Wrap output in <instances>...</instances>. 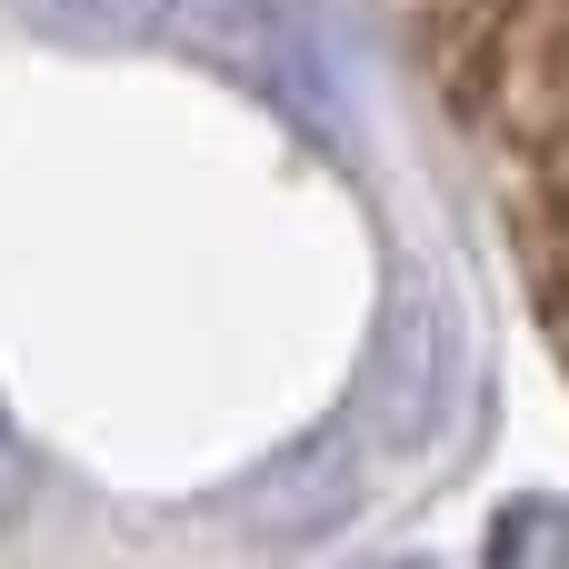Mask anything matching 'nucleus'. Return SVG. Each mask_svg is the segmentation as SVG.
<instances>
[{
    "label": "nucleus",
    "mask_w": 569,
    "mask_h": 569,
    "mask_svg": "<svg viewBox=\"0 0 569 569\" xmlns=\"http://www.w3.org/2000/svg\"><path fill=\"white\" fill-rule=\"evenodd\" d=\"M20 480H30V470H20V450H10V440H0V510H10V500H20Z\"/></svg>",
    "instance_id": "6"
},
{
    "label": "nucleus",
    "mask_w": 569,
    "mask_h": 569,
    "mask_svg": "<svg viewBox=\"0 0 569 569\" xmlns=\"http://www.w3.org/2000/svg\"><path fill=\"white\" fill-rule=\"evenodd\" d=\"M170 10H180V0H20V20H30V30L80 40V50H130V40L170 30Z\"/></svg>",
    "instance_id": "4"
},
{
    "label": "nucleus",
    "mask_w": 569,
    "mask_h": 569,
    "mask_svg": "<svg viewBox=\"0 0 569 569\" xmlns=\"http://www.w3.org/2000/svg\"><path fill=\"white\" fill-rule=\"evenodd\" d=\"M450 380H460V310L420 270H400L390 310H380V340H370V370H360L370 450H430L450 430Z\"/></svg>",
    "instance_id": "2"
},
{
    "label": "nucleus",
    "mask_w": 569,
    "mask_h": 569,
    "mask_svg": "<svg viewBox=\"0 0 569 569\" xmlns=\"http://www.w3.org/2000/svg\"><path fill=\"white\" fill-rule=\"evenodd\" d=\"M360 490H370L360 430H320V440H300L280 470H260V480H250L240 520H250L260 540H320V530H340V520L360 510Z\"/></svg>",
    "instance_id": "3"
},
{
    "label": "nucleus",
    "mask_w": 569,
    "mask_h": 569,
    "mask_svg": "<svg viewBox=\"0 0 569 569\" xmlns=\"http://www.w3.org/2000/svg\"><path fill=\"white\" fill-rule=\"evenodd\" d=\"M170 20L190 30L200 60H220V70H230L240 90H260L270 110H300V120L330 130V140L350 130V110H340V60H330L310 0H180Z\"/></svg>",
    "instance_id": "1"
},
{
    "label": "nucleus",
    "mask_w": 569,
    "mask_h": 569,
    "mask_svg": "<svg viewBox=\"0 0 569 569\" xmlns=\"http://www.w3.org/2000/svg\"><path fill=\"white\" fill-rule=\"evenodd\" d=\"M490 550H500V560H569V520L560 510H510V520L490 530Z\"/></svg>",
    "instance_id": "5"
}]
</instances>
